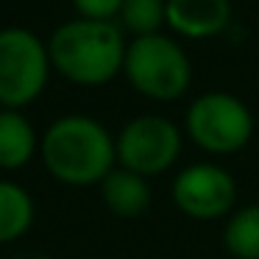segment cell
<instances>
[{"instance_id":"obj_1","label":"cell","mask_w":259,"mask_h":259,"mask_svg":"<svg viewBox=\"0 0 259 259\" xmlns=\"http://www.w3.org/2000/svg\"><path fill=\"white\" fill-rule=\"evenodd\" d=\"M48 176L64 187H95L117 167V137L92 114H62L39 140Z\"/></svg>"},{"instance_id":"obj_2","label":"cell","mask_w":259,"mask_h":259,"mask_svg":"<svg viewBox=\"0 0 259 259\" xmlns=\"http://www.w3.org/2000/svg\"><path fill=\"white\" fill-rule=\"evenodd\" d=\"M53 73L84 90L112 84L123 75L128 39L117 23L73 17L48 36Z\"/></svg>"},{"instance_id":"obj_3","label":"cell","mask_w":259,"mask_h":259,"mask_svg":"<svg viewBox=\"0 0 259 259\" xmlns=\"http://www.w3.org/2000/svg\"><path fill=\"white\" fill-rule=\"evenodd\" d=\"M123 78L137 95L156 103H173L192 87V62L176 36L151 34L128 39Z\"/></svg>"},{"instance_id":"obj_4","label":"cell","mask_w":259,"mask_h":259,"mask_svg":"<svg viewBox=\"0 0 259 259\" xmlns=\"http://www.w3.org/2000/svg\"><path fill=\"white\" fill-rule=\"evenodd\" d=\"M253 112L242 98L212 90L192 98L184 112V137L206 156H234L253 137Z\"/></svg>"},{"instance_id":"obj_5","label":"cell","mask_w":259,"mask_h":259,"mask_svg":"<svg viewBox=\"0 0 259 259\" xmlns=\"http://www.w3.org/2000/svg\"><path fill=\"white\" fill-rule=\"evenodd\" d=\"M53 64L48 39L25 25L0 28V109H25L48 90Z\"/></svg>"},{"instance_id":"obj_6","label":"cell","mask_w":259,"mask_h":259,"mask_svg":"<svg viewBox=\"0 0 259 259\" xmlns=\"http://www.w3.org/2000/svg\"><path fill=\"white\" fill-rule=\"evenodd\" d=\"M184 131L164 114H137L117 134V164L137 176L156 179L179 164Z\"/></svg>"},{"instance_id":"obj_7","label":"cell","mask_w":259,"mask_h":259,"mask_svg":"<svg viewBox=\"0 0 259 259\" xmlns=\"http://www.w3.org/2000/svg\"><path fill=\"white\" fill-rule=\"evenodd\" d=\"M170 198L184 218L198 223L226 220L237 206V181L218 162H192L173 176Z\"/></svg>"},{"instance_id":"obj_8","label":"cell","mask_w":259,"mask_h":259,"mask_svg":"<svg viewBox=\"0 0 259 259\" xmlns=\"http://www.w3.org/2000/svg\"><path fill=\"white\" fill-rule=\"evenodd\" d=\"M231 0H167V31L181 39H214L231 25Z\"/></svg>"},{"instance_id":"obj_9","label":"cell","mask_w":259,"mask_h":259,"mask_svg":"<svg viewBox=\"0 0 259 259\" xmlns=\"http://www.w3.org/2000/svg\"><path fill=\"white\" fill-rule=\"evenodd\" d=\"M98 187H101L103 206L120 220H137L151 209V201H153L151 179L131 173L120 164Z\"/></svg>"},{"instance_id":"obj_10","label":"cell","mask_w":259,"mask_h":259,"mask_svg":"<svg viewBox=\"0 0 259 259\" xmlns=\"http://www.w3.org/2000/svg\"><path fill=\"white\" fill-rule=\"evenodd\" d=\"M39 140L34 123L20 109H0V170L14 173L39 156Z\"/></svg>"},{"instance_id":"obj_11","label":"cell","mask_w":259,"mask_h":259,"mask_svg":"<svg viewBox=\"0 0 259 259\" xmlns=\"http://www.w3.org/2000/svg\"><path fill=\"white\" fill-rule=\"evenodd\" d=\"M36 220V201L23 184L0 179V245H12L31 231Z\"/></svg>"},{"instance_id":"obj_12","label":"cell","mask_w":259,"mask_h":259,"mask_svg":"<svg viewBox=\"0 0 259 259\" xmlns=\"http://www.w3.org/2000/svg\"><path fill=\"white\" fill-rule=\"evenodd\" d=\"M223 248L234 259H259V203H248L226 218Z\"/></svg>"},{"instance_id":"obj_13","label":"cell","mask_w":259,"mask_h":259,"mask_svg":"<svg viewBox=\"0 0 259 259\" xmlns=\"http://www.w3.org/2000/svg\"><path fill=\"white\" fill-rule=\"evenodd\" d=\"M117 25L131 39L162 34V28H167V0H123Z\"/></svg>"},{"instance_id":"obj_14","label":"cell","mask_w":259,"mask_h":259,"mask_svg":"<svg viewBox=\"0 0 259 259\" xmlns=\"http://www.w3.org/2000/svg\"><path fill=\"white\" fill-rule=\"evenodd\" d=\"M75 9V17L87 20H106V23H117L123 0H70Z\"/></svg>"},{"instance_id":"obj_15","label":"cell","mask_w":259,"mask_h":259,"mask_svg":"<svg viewBox=\"0 0 259 259\" xmlns=\"http://www.w3.org/2000/svg\"><path fill=\"white\" fill-rule=\"evenodd\" d=\"M9 259H51V256L42 253V251H20V253H14V256H9Z\"/></svg>"}]
</instances>
